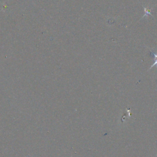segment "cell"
Returning <instances> with one entry per match:
<instances>
[{
    "label": "cell",
    "mask_w": 157,
    "mask_h": 157,
    "mask_svg": "<svg viewBox=\"0 0 157 157\" xmlns=\"http://www.w3.org/2000/svg\"><path fill=\"white\" fill-rule=\"evenodd\" d=\"M143 8H144L145 13H144V15L142 16V19L145 18V17H148L149 16L153 17L152 15V11L153 9V8H146V7H144V6H143Z\"/></svg>",
    "instance_id": "obj_1"
},
{
    "label": "cell",
    "mask_w": 157,
    "mask_h": 157,
    "mask_svg": "<svg viewBox=\"0 0 157 157\" xmlns=\"http://www.w3.org/2000/svg\"><path fill=\"white\" fill-rule=\"evenodd\" d=\"M151 55L153 56V57L154 58V63L152 65V66L151 68H150L149 69H151L155 66H157V54L154 53V52L152 51L151 50Z\"/></svg>",
    "instance_id": "obj_2"
}]
</instances>
